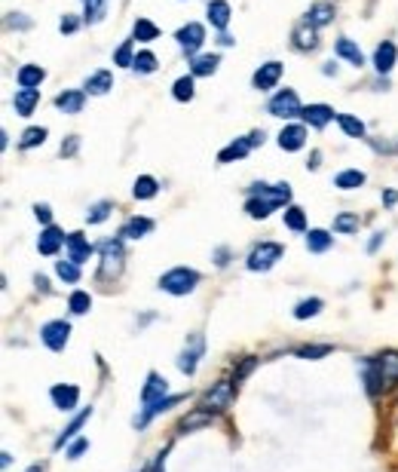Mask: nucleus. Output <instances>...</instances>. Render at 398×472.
<instances>
[{"mask_svg":"<svg viewBox=\"0 0 398 472\" xmlns=\"http://www.w3.org/2000/svg\"><path fill=\"white\" fill-rule=\"evenodd\" d=\"M89 417H92V408H83V411H80V414H77V417H74V420H71V424H67V426L62 429V435H58V438H55V451H62V448H65V445H67V442H71V438H77V433H80V429H83V424H86V420H89Z\"/></svg>","mask_w":398,"mask_h":472,"instance_id":"5701e85b","label":"nucleus"},{"mask_svg":"<svg viewBox=\"0 0 398 472\" xmlns=\"http://www.w3.org/2000/svg\"><path fill=\"white\" fill-rule=\"evenodd\" d=\"M374 365L380 368V374H383L386 390H389V386H395V383H398V353H395V350L380 353V356L374 359Z\"/></svg>","mask_w":398,"mask_h":472,"instance_id":"a211bd4d","label":"nucleus"},{"mask_svg":"<svg viewBox=\"0 0 398 472\" xmlns=\"http://www.w3.org/2000/svg\"><path fill=\"white\" fill-rule=\"evenodd\" d=\"M132 46H135V40H123L120 49L114 53V65H120V67H132V65H135V53H132Z\"/></svg>","mask_w":398,"mask_h":472,"instance_id":"49530a36","label":"nucleus"},{"mask_svg":"<svg viewBox=\"0 0 398 472\" xmlns=\"http://www.w3.org/2000/svg\"><path fill=\"white\" fill-rule=\"evenodd\" d=\"M202 350H206V343H202V334H193L190 337V347L181 350V356H178V368L184 371V374H197V365L202 359Z\"/></svg>","mask_w":398,"mask_h":472,"instance_id":"6e6552de","label":"nucleus"},{"mask_svg":"<svg viewBox=\"0 0 398 472\" xmlns=\"http://www.w3.org/2000/svg\"><path fill=\"white\" fill-rule=\"evenodd\" d=\"M282 255H285V249L279 246V242H260V246H255L251 255H248V270L264 273V270H270L276 261H282Z\"/></svg>","mask_w":398,"mask_h":472,"instance_id":"7ed1b4c3","label":"nucleus"},{"mask_svg":"<svg viewBox=\"0 0 398 472\" xmlns=\"http://www.w3.org/2000/svg\"><path fill=\"white\" fill-rule=\"evenodd\" d=\"M337 123H340V129L350 135V138H361L365 135V123L359 120V117H350V114H337Z\"/></svg>","mask_w":398,"mask_h":472,"instance_id":"79ce46f5","label":"nucleus"},{"mask_svg":"<svg viewBox=\"0 0 398 472\" xmlns=\"http://www.w3.org/2000/svg\"><path fill=\"white\" fill-rule=\"evenodd\" d=\"M316 44H319V37H316V28H312V25L303 22L300 28H294V46L298 49H316Z\"/></svg>","mask_w":398,"mask_h":472,"instance_id":"f704fd0d","label":"nucleus"},{"mask_svg":"<svg viewBox=\"0 0 398 472\" xmlns=\"http://www.w3.org/2000/svg\"><path fill=\"white\" fill-rule=\"evenodd\" d=\"M395 58H398V49L392 40H383L377 49H374V67H377V74H389L395 67Z\"/></svg>","mask_w":398,"mask_h":472,"instance_id":"aec40b11","label":"nucleus"},{"mask_svg":"<svg viewBox=\"0 0 398 472\" xmlns=\"http://www.w3.org/2000/svg\"><path fill=\"white\" fill-rule=\"evenodd\" d=\"M34 218H37L40 224H49L53 221V209H49L46 202H37V206H34Z\"/></svg>","mask_w":398,"mask_h":472,"instance_id":"5fc2aeb1","label":"nucleus"},{"mask_svg":"<svg viewBox=\"0 0 398 472\" xmlns=\"http://www.w3.org/2000/svg\"><path fill=\"white\" fill-rule=\"evenodd\" d=\"M300 117L312 126V129H321V126H328L331 120H337V114H334L328 105H307V107L300 111Z\"/></svg>","mask_w":398,"mask_h":472,"instance_id":"6ab92c4d","label":"nucleus"},{"mask_svg":"<svg viewBox=\"0 0 398 472\" xmlns=\"http://www.w3.org/2000/svg\"><path fill=\"white\" fill-rule=\"evenodd\" d=\"M37 101H40V89H15L13 107H15L19 117H31L34 107H37Z\"/></svg>","mask_w":398,"mask_h":472,"instance_id":"412c9836","label":"nucleus"},{"mask_svg":"<svg viewBox=\"0 0 398 472\" xmlns=\"http://www.w3.org/2000/svg\"><path fill=\"white\" fill-rule=\"evenodd\" d=\"M248 141H251V148H255V145H264V132H251Z\"/></svg>","mask_w":398,"mask_h":472,"instance_id":"0e129e2a","label":"nucleus"},{"mask_svg":"<svg viewBox=\"0 0 398 472\" xmlns=\"http://www.w3.org/2000/svg\"><path fill=\"white\" fill-rule=\"evenodd\" d=\"M233 395H236V383L233 381H218L211 390L202 395V408H208V411H227L233 405Z\"/></svg>","mask_w":398,"mask_h":472,"instance_id":"20e7f679","label":"nucleus"},{"mask_svg":"<svg viewBox=\"0 0 398 472\" xmlns=\"http://www.w3.org/2000/svg\"><path fill=\"white\" fill-rule=\"evenodd\" d=\"M255 365H258V359H255V356L242 359V362H239V368H233V383H236V386H239V383L245 381V377H248V374H251V371H255Z\"/></svg>","mask_w":398,"mask_h":472,"instance_id":"3c124183","label":"nucleus"},{"mask_svg":"<svg viewBox=\"0 0 398 472\" xmlns=\"http://www.w3.org/2000/svg\"><path fill=\"white\" fill-rule=\"evenodd\" d=\"M199 285V273L190 267H172L168 273L159 276V289L166 294H175V298H184Z\"/></svg>","mask_w":398,"mask_h":472,"instance_id":"f257e3e1","label":"nucleus"},{"mask_svg":"<svg viewBox=\"0 0 398 472\" xmlns=\"http://www.w3.org/2000/svg\"><path fill=\"white\" fill-rule=\"evenodd\" d=\"M218 62H221L218 55H197L190 62V74L193 77H211L218 71Z\"/></svg>","mask_w":398,"mask_h":472,"instance_id":"2f4dec72","label":"nucleus"},{"mask_svg":"<svg viewBox=\"0 0 398 472\" xmlns=\"http://www.w3.org/2000/svg\"><path fill=\"white\" fill-rule=\"evenodd\" d=\"M55 273L62 276L67 285L80 282V264H74V261H55Z\"/></svg>","mask_w":398,"mask_h":472,"instance_id":"c03bdc74","label":"nucleus"},{"mask_svg":"<svg viewBox=\"0 0 398 472\" xmlns=\"http://www.w3.org/2000/svg\"><path fill=\"white\" fill-rule=\"evenodd\" d=\"M25 472H44V463H34V466H28Z\"/></svg>","mask_w":398,"mask_h":472,"instance_id":"338daca9","label":"nucleus"},{"mask_svg":"<svg viewBox=\"0 0 398 472\" xmlns=\"http://www.w3.org/2000/svg\"><path fill=\"white\" fill-rule=\"evenodd\" d=\"M184 399H187V395H163V399L154 402V405H144V411H141L138 417H135V426H138V429H141V426H147L157 414H163V411L175 408V405H181Z\"/></svg>","mask_w":398,"mask_h":472,"instance_id":"1a4fd4ad","label":"nucleus"},{"mask_svg":"<svg viewBox=\"0 0 398 472\" xmlns=\"http://www.w3.org/2000/svg\"><path fill=\"white\" fill-rule=\"evenodd\" d=\"M132 37L135 40H141V44H150V40H157L159 37V28L150 19H138L132 25Z\"/></svg>","mask_w":398,"mask_h":472,"instance_id":"c9c22d12","label":"nucleus"},{"mask_svg":"<svg viewBox=\"0 0 398 472\" xmlns=\"http://www.w3.org/2000/svg\"><path fill=\"white\" fill-rule=\"evenodd\" d=\"M114 89V74L111 71H95L86 77V92L89 96H105Z\"/></svg>","mask_w":398,"mask_h":472,"instance_id":"a878e982","label":"nucleus"},{"mask_svg":"<svg viewBox=\"0 0 398 472\" xmlns=\"http://www.w3.org/2000/svg\"><path fill=\"white\" fill-rule=\"evenodd\" d=\"M361 184H365V172H359V169H346V172H340L334 178V188H340V190H355Z\"/></svg>","mask_w":398,"mask_h":472,"instance_id":"72a5a7b5","label":"nucleus"},{"mask_svg":"<svg viewBox=\"0 0 398 472\" xmlns=\"http://www.w3.org/2000/svg\"><path fill=\"white\" fill-rule=\"evenodd\" d=\"M383 236H386V233H374V240L368 242V251H371V255H374V251L380 249V242H383Z\"/></svg>","mask_w":398,"mask_h":472,"instance_id":"bf43d9fd","label":"nucleus"},{"mask_svg":"<svg viewBox=\"0 0 398 472\" xmlns=\"http://www.w3.org/2000/svg\"><path fill=\"white\" fill-rule=\"evenodd\" d=\"M334 246V236L328 230H310L307 233V249L312 251V255H321V251H328Z\"/></svg>","mask_w":398,"mask_h":472,"instance_id":"7c9ffc66","label":"nucleus"},{"mask_svg":"<svg viewBox=\"0 0 398 472\" xmlns=\"http://www.w3.org/2000/svg\"><path fill=\"white\" fill-rule=\"evenodd\" d=\"M67 337H71V325H67L65 319H53V322H46L40 328V341L53 353H62L67 347Z\"/></svg>","mask_w":398,"mask_h":472,"instance_id":"423d86ee","label":"nucleus"},{"mask_svg":"<svg viewBox=\"0 0 398 472\" xmlns=\"http://www.w3.org/2000/svg\"><path fill=\"white\" fill-rule=\"evenodd\" d=\"M319 159H321V154H319V150H312V157H310V169H319Z\"/></svg>","mask_w":398,"mask_h":472,"instance_id":"69168bd1","label":"nucleus"},{"mask_svg":"<svg viewBox=\"0 0 398 472\" xmlns=\"http://www.w3.org/2000/svg\"><path fill=\"white\" fill-rule=\"evenodd\" d=\"M300 111H303V107H300V98H298V92H294V89H282V92H276V96L270 98V114H273V117L291 120V117H298Z\"/></svg>","mask_w":398,"mask_h":472,"instance_id":"39448f33","label":"nucleus"},{"mask_svg":"<svg viewBox=\"0 0 398 472\" xmlns=\"http://www.w3.org/2000/svg\"><path fill=\"white\" fill-rule=\"evenodd\" d=\"M172 96H175L178 101H190V98H193V74H190V77H178V80H175Z\"/></svg>","mask_w":398,"mask_h":472,"instance_id":"09e8293b","label":"nucleus"},{"mask_svg":"<svg viewBox=\"0 0 398 472\" xmlns=\"http://www.w3.org/2000/svg\"><path fill=\"white\" fill-rule=\"evenodd\" d=\"M80 148V138L77 135H67V141H62V157H74Z\"/></svg>","mask_w":398,"mask_h":472,"instance_id":"6e6d98bb","label":"nucleus"},{"mask_svg":"<svg viewBox=\"0 0 398 472\" xmlns=\"http://www.w3.org/2000/svg\"><path fill=\"white\" fill-rule=\"evenodd\" d=\"M334 53L340 55V58H346L350 65H355V67L365 65V55H361V49L355 46L350 37H340V40H337V44H334Z\"/></svg>","mask_w":398,"mask_h":472,"instance_id":"cd10ccee","label":"nucleus"},{"mask_svg":"<svg viewBox=\"0 0 398 472\" xmlns=\"http://www.w3.org/2000/svg\"><path fill=\"white\" fill-rule=\"evenodd\" d=\"M215 424V411H208V408H193L190 414H184L181 417V424H178V433H193V429H202V426H211Z\"/></svg>","mask_w":398,"mask_h":472,"instance_id":"ddd939ff","label":"nucleus"},{"mask_svg":"<svg viewBox=\"0 0 398 472\" xmlns=\"http://www.w3.org/2000/svg\"><path fill=\"white\" fill-rule=\"evenodd\" d=\"M215 258H218V267H224V264H227V258H230V251H227V249H218V251H215Z\"/></svg>","mask_w":398,"mask_h":472,"instance_id":"680f3d73","label":"nucleus"},{"mask_svg":"<svg viewBox=\"0 0 398 472\" xmlns=\"http://www.w3.org/2000/svg\"><path fill=\"white\" fill-rule=\"evenodd\" d=\"M65 251H67V261H74V264H83V261L92 258V246L83 233H67Z\"/></svg>","mask_w":398,"mask_h":472,"instance_id":"f8f14e48","label":"nucleus"},{"mask_svg":"<svg viewBox=\"0 0 398 472\" xmlns=\"http://www.w3.org/2000/svg\"><path fill=\"white\" fill-rule=\"evenodd\" d=\"M44 141H46V129H44V126H31V129H25V132H22V141H19V148H25V150H28V148H37V145H44Z\"/></svg>","mask_w":398,"mask_h":472,"instance_id":"37998d69","label":"nucleus"},{"mask_svg":"<svg viewBox=\"0 0 398 472\" xmlns=\"http://www.w3.org/2000/svg\"><path fill=\"white\" fill-rule=\"evenodd\" d=\"M331 19H334V4H316L307 13V25H312V28H321V25H328Z\"/></svg>","mask_w":398,"mask_h":472,"instance_id":"473e14b6","label":"nucleus"},{"mask_svg":"<svg viewBox=\"0 0 398 472\" xmlns=\"http://www.w3.org/2000/svg\"><path fill=\"white\" fill-rule=\"evenodd\" d=\"M65 242H67V236L58 230V227L46 224V230L40 233V240H37V251H40V255H55V251L62 249Z\"/></svg>","mask_w":398,"mask_h":472,"instance_id":"f3484780","label":"nucleus"},{"mask_svg":"<svg viewBox=\"0 0 398 472\" xmlns=\"http://www.w3.org/2000/svg\"><path fill=\"white\" fill-rule=\"evenodd\" d=\"M175 40H178V46L184 49L187 55H193L197 49L206 44V28H202L199 22H187L184 28H178V34H175Z\"/></svg>","mask_w":398,"mask_h":472,"instance_id":"0eeeda50","label":"nucleus"},{"mask_svg":"<svg viewBox=\"0 0 398 472\" xmlns=\"http://www.w3.org/2000/svg\"><path fill=\"white\" fill-rule=\"evenodd\" d=\"M34 285H37V289H40V291H44V294L49 291V280H46V276H40V273H37V276H34Z\"/></svg>","mask_w":398,"mask_h":472,"instance_id":"052dcab7","label":"nucleus"},{"mask_svg":"<svg viewBox=\"0 0 398 472\" xmlns=\"http://www.w3.org/2000/svg\"><path fill=\"white\" fill-rule=\"evenodd\" d=\"M150 230H154V221H150V218H129V221L123 224L120 236L123 240H141V236H147Z\"/></svg>","mask_w":398,"mask_h":472,"instance_id":"bb28decb","label":"nucleus"},{"mask_svg":"<svg viewBox=\"0 0 398 472\" xmlns=\"http://www.w3.org/2000/svg\"><path fill=\"white\" fill-rule=\"evenodd\" d=\"M77 19H74V15H65V19H62V25H58V31H62V34H74V31H77Z\"/></svg>","mask_w":398,"mask_h":472,"instance_id":"4d7b16f0","label":"nucleus"},{"mask_svg":"<svg viewBox=\"0 0 398 472\" xmlns=\"http://www.w3.org/2000/svg\"><path fill=\"white\" fill-rule=\"evenodd\" d=\"M273 209H279V206L264 197H248V202H245V212H248V218H255V221H264Z\"/></svg>","mask_w":398,"mask_h":472,"instance_id":"c756f323","label":"nucleus"},{"mask_svg":"<svg viewBox=\"0 0 398 472\" xmlns=\"http://www.w3.org/2000/svg\"><path fill=\"white\" fill-rule=\"evenodd\" d=\"M321 307H325V301L321 298H307V301H300L298 307H294V319H312V316H319L321 313Z\"/></svg>","mask_w":398,"mask_h":472,"instance_id":"e433bc0d","label":"nucleus"},{"mask_svg":"<svg viewBox=\"0 0 398 472\" xmlns=\"http://www.w3.org/2000/svg\"><path fill=\"white\" fill-rule=\"evenodd\" d=\"M328 353H331V347H328V343H321V347H300L298 356L300 359H321V356H328Z\"/></svg>","mask_w":398,"mask_h":472,"instance_id":"864d4df0","label":"nucleus"},{"mask_svg":"<svg viewBox=\"0 0 398 472\" xmlns=\"http://www.w3.org/2000/svg\"><path fill=\"white\" fill-rule=\"evenodd\" d=\"M67 310H71L74 316H83V313H89L92 310V298H89V291H71V298H67Z\"/></svg>","mask_w":398,"mask_h":472,"instance_id":"4c0bfd02","label":"nucleus"},{"mask_svg":"<svg viewBox=\"0 0 398 472\" xmlns=\"http://www.w3.org/2000/svg\"><path fill=\"white\" fill-rule=\"evenodd\" d=\"M49 395H53L55 408L67 414V411L77 408V402H80V386H74V383H55L53 390H49Z\"/></svg>","mask_w":398,"mask_h":472,"instance_id":"9d476101","label":"nucleus"},{"mask_svg":"<svg viewBox=\"0 0 398 472\" xmlns=\"http://www.w3.org/2000/svg\"><path fill=\"white\" fill-rule=\"evenodd\" d=\"M279 77H282V65L279 62H267V65H260L258 71H255V77H251V86L260 89V92H267V89H273Z\"/></svg>","mask_w":398,"mask_h":472,"instance_id":"9b49d317","label":"nucleus"},{"mask_svg":"<svg viewBox=\"0 0 398 472\" xmlns=\"http://www.w3.org/2000/svg\"><path fill=\"white\" fill-rule=\"evenodd\" d=\"M10 15H13V19H10V25H13V28H28V25H31L28 19H19L22 13H10Z\"/></svg>","mask_w":398,"mask_h":472,"instance_id":"13d9d810","label":"nucleus"},{"mask_svg":"<svg viewBox=\"0 0 398 472\" xmlns=\"http://www.w3.org/2000/svg\"><path fill=\"white\" fill-rule=\"evenodd\" d=\"M114 212V206L107 199H101L95 202V206H89V212H86V221L89 224H101V221H107V215Z\"/></svg>","mask_w":398,"mask_h":472,"instance_id":"a18cd8bd","label":"nucleus"},{"mask_svg":"<svg viewBox=\"0 0 398 472\" xmlns=\"http://www.w3.org/2000/svg\"><path fill=\"white\" fill-rule=\"evenodd\" d=\"M123 273V240H107L101 242V280H117Z\"/></svg>","mask_w":398,"mask_h":472,"instance_id":"f03ea898","label":"nucleus"},{"mask_svg":"<svg viewBox=\"0 0 398 472\" xmlns=\"http://www.w3.org/2000/svg\"><path fill=\"white\" fill-rule=\"evenodd\" d=\"M334 230L337 233H355V230H359V215H352V212L337 215L334 218Z\"/></svg>","mask_w":398,"mask_h":472,"instance_id":"de8ad7c7","label":"nucleus"},{"mask_svg":"<svg viewBox=\"0 0 398 472\" xmlns=\"http://www.w3.org/2000/svg\"><path fill=\"white\" fill-rule=\"evenodd\" d=\"M361 374H365V390L368 395H380L386 390V381H383V374H380V368L374 365V359H365L361 362Z\"/></svg>","mask_w":398,"mask_h":472,"instance_id":"4be33fe9","label":"nucleus"},{"mask_svg":"<svg viewBox=\"0 0 398 472\" xmlns=\"http://www.w3.org/2000/svg\"><path fill=\"white\" fill-rule=\"evenodd\" d=\"M15 80H19L22 89H37L40 83L46 80V71L40 65H22L19 74H15Z\"/></svg>","mask_w":398,"mask_h":472,"instance_id":"b1692460","label":"nucleus"},{"mask_svg":"<svg viewBox=\"0 0 398 472\" xmlns=\"http://www.w3.org/2000/svg\"><path fill=\"white\" fill-rule=\"evenodd\" d=\"M383 202H386V206H395V202H398V193H395V190H386V193H383Z\"/></svg>","mask_w":398,"mask_h":472,"instance_id":"e2e57ef3","label":"nucleus"},{"mask_svg":"<svg viewBox=\"0 0 398 472\" xmlns=\"http://www.w3.org/2000/svg\"><path fill=\"white\" fill-rule=\"evenodd\" d=\"M307 145V126H298V123H288L282 132H279V148L282 150H300Z\"/></svg>","mask_w":398,"mask_h":472,"instance_id":"dca6fc26","label":"nucleus"},{"mask_svg":"<svg viewBox=\"0 0 398 472\" xmlns=\"http://www.w3.org/2000/svg\"><path fill=\"white\" fill-rule=\"evenodd\" d=\"M86 4V10H83V19L89 25H98L101 19L107 15V0H83Z\"/></svg>","mask_w":398,"mask_h":472,"instance_id":"ea45409f","label":"nucleus"},{"mask_svg":"<svg viewBox=\"0 0 398 472\" xmlns=\"http://www.w3.org/2000/svg\"><path fill=\"white\" fill-rule=\"evenodd\" d=\"M132 67H135L138 74H154V71H157V55L144 49V53L135 55V65H132Z\"/></svg>","mask_w":398,"mask_h":472,"instance_id":"8fccbe9b","label":"nucleus"},{"mask_svg":"<svg viewBox=\"0 0 398 472\" xmlns=\"http://www.w3.org/2000/svg\"><path fill=\"white\" fill-rule=\"evenodd\" d=\"M86 105V89H65L55 96V107L65 114H80Z\"/></svg>","mask_w":398,"mask_h":472,"instance_id":"2eb2a0df","label":"nucleus"},{"mask_svg":"<svg viewBox=\"0 0 398 472\" xmlns=\"http://www.w3.org/2000/svg\"><path fill=\"white\" fill-rule=\"evenodd\" d=\"M251 150V141L248 138H236V141H230L221 154H218V163H233V159H242L245 154Z\"/></svg>","mask_w":398,"mask_h":472,"instance_id":"c85d7f7f","label":"nucleus"},{"mask_svg":"<svg viewBox=\"0 0 398 472\" xmlns=\"http://www.w3.org/2000/svg\"><path fill=\"white\" fill-rule=\"evenodd\" d=\"M157 190H159V184H157V178H150V175H141L132 188L135 199H150V197H157Z\"/></svg>","mask_w":398,"mask_h":472,"instance_id":"a19ab883","label":"nucleus"},{"mask_svg":"<svg viewBox=\"0 0 398 472\" xmlns=\"http://www.w3.org/2000/svg\"><path fill=\"white\" fill-rule=\"evenodd\" d=\"M208 22L211 28L224 31L230 25V4L227 0H208Z\"/></svg>","mask_w":398,"mask_h":472,"instance_id":"393cba45","label":"nucleus"},{"mask_svg":"<svg viewBox=\"0 0 398 472\" xmlns=\"http://www.w3.org/2000/svg\"><path fill=\"white\" fill-rule=\"evenodd\" d=\"M285 227H288V230H294V233L307 230V215H303L300 206H288L285 209Z\"/></svg>","mask_w":398,"mask_h":472,"instance_id":"58836bf2","label":"nucleus"},{"mask_svg":"<svg viewBox=\"0 0 398 472\" xmlns=\"http://www.w3.org/2000/svg\"><path fill=\"white\" fill-rule=\"evenodd\" d=\"M163 395H168L166 377H159L157 371H150V374H147V383L141 386V405H154V402L163 399Z\"/></svg>","mask_w":398,"mask_h":472,"instance_id":"4468645a","label":"nucleus"},{"mask_svg":"<svg viewBox=\"0 0 398 472\" xmlns=\"http://www.w3.org/2000/svg\"><path fill=\"white\" fill-rule=\"evenodd\" d=\"M86 451H89V438H74L71 448L65 451V457H67V460H80Z\"/></svg>","mask_w":398,"mask_h":472,"instance_id":"603ef678","label":"nucleus"}]
</instances>
